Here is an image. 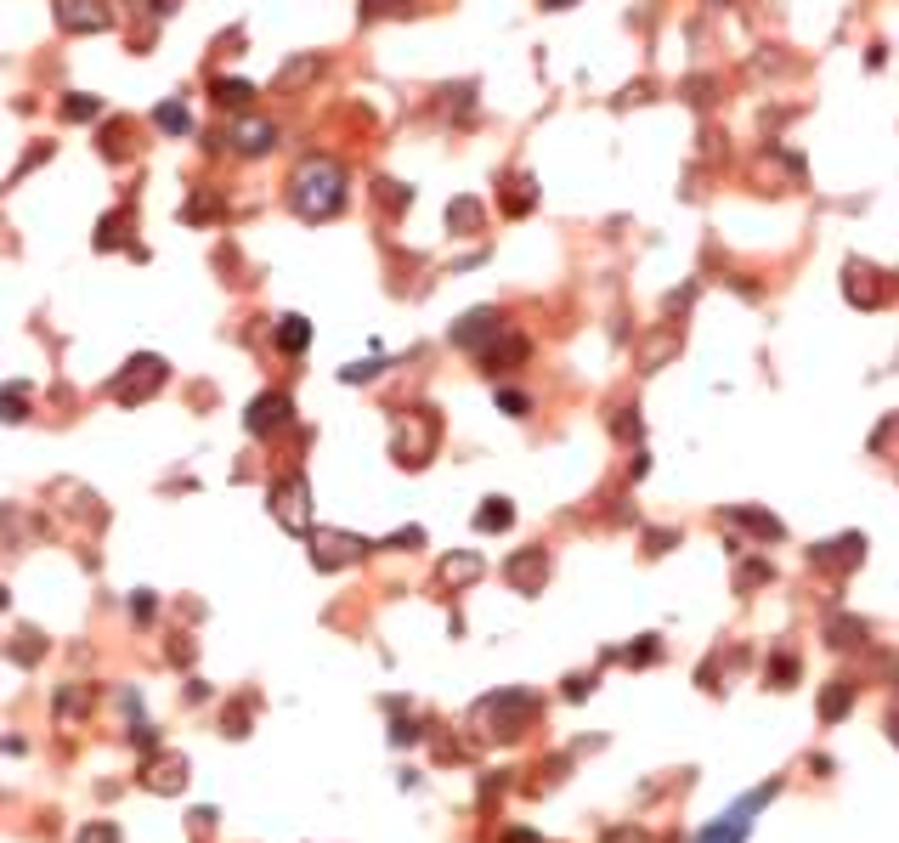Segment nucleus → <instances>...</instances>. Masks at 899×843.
<instances>
[{"mask_svg":"<svg viewBox=\"0 0 899 843\" xmlns=\"http://www.w3.org/2000/svg\"><path fill=\"white\" fill-rule=\"evenodd\" d=\"M339 204H346V176H339V164L334 159H311L306 171L294 176V209L306 221H323Z\"/></svg>","mask_w":899,"mask_h":843,"instance_id":"obj_1","label":"nucleus"},{"mask_svg":"<svg viewBox=\"0 0 899 843\" xmlns=\"http://www.w3.org/2000/svg\"><path fill=\"white\" fill-rule=\"evenodd\" d=\"M504 334V311L498 306H476V311H464V318L453 323V346H464V351H487L492 340Z\"/></svg>","mask_w":899,"mask_h":843,"instance_id":"obj_2","label":"nucleus"},{"mask_svg":"<svg viewBox=\"0 0 899 843\" xmlns=\"http://www.w3.org/2000/svg\"><path fill=\"white\" fill-rule=\"evenodd\" d=\"M888 289H894V278H883L876 266H860V261L843 266V294H848V306H883Z\"/></svg>","mask_w":899,"mask_h":843,"instance_id":"obj_3","label":"nucleus"},{"mask_svg":"<svg viewBox=\"0 0 899 843\" xmlns=\"http://www.w3.org/2000/svg\"><path fill=\"white\" fill-rule=\"evenodd\" d=\"M504 578L521 588V595H538V588L549 583V550H521V555H509L504 560Z\"/></svg>","mask_w":899,"mask_h":843,"instance_id":"obj_4","label":"nucleus"},{"mask_svg":"<svg viewBox=\"0 0 899 843\" xmlns=\"http://www.w3.org/2000/svg\"><path fill=\"white\" fill-rule=\"evenodd\" d=\"M684 351V334L668 323V329H651L645 340H639V374H656L662 363H673V357Z\"/></svg>","mask_w":899,"mask_h":843,"instance_id":"obj_5","label":"nucleus"},{"mask_svg":"<svg viewBox=\"0 0 899 843\" xmlns=\"http://www.w3.org/2000/svg\"><path fill=\"white\" fill-rule=\"evenodd\" d=\"M526 340L521 334H498V340H492L487 351H481V363H487V374H504V368H515V363H526Z\"/></svg>","mask_w":899,"mask_h":843,"instance_id":"obj_6","label":"nucleus"},{"mask_svg":"<svg viewBox=\"0 0 899 843\" xmlns=\"http://www.w3.org/2000/svg\"><path fill=\"white\" fill-rule=\"evenodd\" d=\"M718 74H690V79H679V97L684 102H690V108H713V102H718Z\"/></svg>","mask_w":899,"mask_h":843,"instance_id":"obj_7","label":"nucleus"},{"mask_svg":"<svg viewBox=\"0 0 899 843\" xmlns=\"http://www.w3.org/2000/svg\"><path fill=\"white\" fill-rule=\"evenodd\" d=\"M272 136H277V131H272L266 119H238V125H232V142H238L244 153H266Z\"/></svg>","mask_w":899,"mask_h":843,"instance_id":"obj_8","label":"nucleus"},{"mask_svg":"<svg viewBox=\"0 0 899 843\" xmlns=\"http://www.w3.org/2000/svg\"><path fill=\"white\" fill-rule=\"evenodd\" d=\"M498 204H504V216H526V209L538 204V181H532V176L509 181V193H498Z\"/></svg>","mask_w":899,"mask_h":843,"instance_id":"obj_9","label":"nucleus"},{"mask_svg":"<svg viewBox=\"0 0 899 843\" xmlns=\"http://www.w3.org/2000/svg\"><path fill=\"white\" fill-rule=\"evenodd\" d=\"M300 498H306V481H283V487L272 493V510L283 515L289 526H300Z\"/></svg>","mask_w":899,"mask_h":843,"instance_id":"obj_10","label":"nucleus"},{"mask_svg":"<svg viewBox=\"0 0 899 843\" xmlns=\"http://www.w3.org/2000/svg\"><path fill=\"white\" fill-rule=\"evenodd\" d=\"M289 419V403L283 396H261V403H255V413H249V431H272V425H283Z\"/></svg>","mask_w":899,"mask_h":843,"instance_id":"obj_11","label":"nucleus"},{"mask_svg":"<svg viewBox=\"0 0 899 843\" xmlns=\"http://www.w3.org/2000/svg\"><path fill=\"white\" fill-rule=\"evenodd\" d=\"M860 550H866V538H838V543H826V550H815V560H831V566H848V560H860Z\"/></svg>","mask_w":899,"mask_h":843,"instance_id":"obj_12","label":"nucleus"},{"mask_svg":"<svg viewBox=\"0 0 899 843\" xmlns=\"http://www.w3.org/2000/svg\"><path fill=\"white\" fill-rule=\"evenodd\" d=\"M447 221H453V233H476V227H481V204L476 199H453V204H447Z\"/></svg>","mask_w":899,"mask_h":843,"instance_id":"obj_13","label":"nucleus"},{"mask_svg":"<svg viewBox=\"0 0 899 843\" xmlns=\"http://www.w3.org/2000/svg\"><path fill=\"white\" fill-rule=\"evenodd\" d=\"M515 521V510H509V498H487V510L476 515V526L481 533H498V526H509Z\"/></svg>","mask_w":899,"mask_h":843,"instance_id":"obj_14","label":"nucleus"},{"mask_svg":"<svg viewBox=\"0 0 899 843\" xmlns=\"http://www.w3.org/2000/svg\"><path fill=\"white\" fill-rule=\"evenodd\" d=\"M311 340V329H306V318H283V323H277V346H283V351H300V346H306Z\"/></svg>","mask_w":899,"mask_h":843,"instance_id":"obj_15","label":"nucleus"},{"mask_svg":"<svg viewBox=\"0 0 899 843\" xmlns=\"http://www.w3.org/2000/svg\"><path fill=\"white\" fill-rule=\"evenodd\" d=\"M498 408H504L509 419H526V413H532V396H526V391H498Z\"/></svg>","mask_w":899,"mask_h":843,"instance_id":"obj_16","label":"nucleus"},{"mask_svg":"<svg viewBox=\"0 0 899 843\" xmlns=\"http://www.w3.org/2000/svg\"><path fill=\"white\" fill-rule=\"evenodd\" d=\"M736 521H746L753 533H764V538H781V521H769V515H758V510H736Z\"/></svg>","mask_w":899,"mask_h":843,"instance_id":"obj_17","label":"nucleus"},{"mask_svg":"<svg viewBox=\"0 0 899 843\" xmlns=\"http://www.w3.org/2000/svg\"><path fill=\"white\" fill-rule=\"evenodd\" d=\"M690 301H696V283H684V289H673L668 301H662V311H668V318H679V311H690Z\"/></svg>","mask_w":899,"mask_h":843,"instance_id":"obj_18","label":"nucleus"},{"mask_svg":"<svg viewBox=\"0 0 899 843\" xmlns=\"http://www.w3.org/2000/svg\"><path fill=\"white\" fill-rule=\"evenodd\" d=\"M216 97L221 102H249V86L244 79H216Z\"/></svg>","mask_w":899,"mask_h":843,"instance_id":"obj_19","label":"nucleus"},{"mask_svg":"<svg viewBox=\"0 0 899 843\" xmlns=\"http://www.w3.org/2000/svg\"><path fill=\"white\" fill-rule=\"evenodd\" d=\"M476 572H481V560H476V555H464V560H447V578H453V583H459V578H476Z\"/></svg>","mask_w":899,"mask_h":843,"instance_id":"obj_20","label":"nucleus"},{"mask_svg":"<svg viewBox=\"0 0 899 843\" xmlns=\"http://www.w3.org/2000/svg\"><path fill=\"white\" fill-rule=\"evenodd\" d=\"M379 12H391V0H362V17H379Z\"/></svg>","mask_w":899,"mask_h":843,"instance_id":"obj_21","label":"nucleus"},{"mask_svg":"<svg viewBox=\"0 0 899 843\" xmlns=\"http://www.w3.org/2000/svg\"><path fill=\"white\" fill-rule=\"evenodd\" d=\"M85 843H114V832H108V827H102V832H91V838H85Z\"/></svg>","mask_w":899,"mask_h":843,"instance_id":"obj_22","label":"nucleus"},{"mask_svg":"<svg viewBox=\"0 0 899 843\" xmlns=\"http://www.w3.org/2000/svg\"><path fill=\"white\" fill-rule=\"evenodd\" d=\"M543 6H549V12H566V6H571V0H543Z\"/></svg>","mask_w":899,"mask_h":843,"instance_id":"obj_23","label":"nucleus"},{"mask_svg":"<svg viewBox=\"0 0 899 843\" xmlns=\"http://www.w3.org/2000/svg\"><path fill=\"white\" fill-rule=\"evenodd\" d=\"M701 6H730V0H701Z\"/></svg>","mask_w":899,"mask_h":843,"instance_id":"obj_24","label":"nucleus"}]
</instances>
